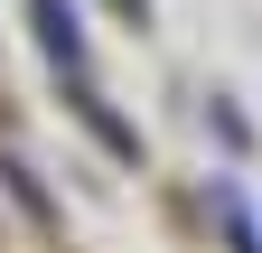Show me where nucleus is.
Masks as SVG:
<instances>
[{"instance_id": "obj_1", "label": "nucleus", "mask_w": 262, "mask_h": 253, "mask_svg": "<svg viewBox=\"0 0 262 253\" xmlns=\"http://www.w3.org/2000/svg\"><path fill=\"white\" fill-rule=\"evenodd\" d=\"M28 19H38V47L56 56V66H84V19H75V0H28Z\"/></svg>"}, {"instance_id": "obj_2", "label": "nucleus", "mask_w": 262, "mask_h": 253, "mask_svg": "<svg viewBox=\"0 0 262 253\" xmlns=\"http://www.w3.org/2000/svg\"><path fill=\"white\" fill-rule=\"evenodd\" d=\"M75 113H84V132L113 150V160H141V132H122V113L103 103V94H75Z\"/></svg>"}, {"instance_id": "obj_3", "label": "nucleus", "mask_w": 262, "mask_h": 253, "mask_svg": "<svg viewBox=\"0 0 262 253\" xmlns=\"http://www.w3.org/2000/svg\"><path fill=\"white\" fill-rule=\"evenodd\" d=\"M215 225H225V244H234V253H262V225H253V206H244L234 178H215Z\"/></svg>"}, {"instance_id": "obj_4", "label": "nucleus", "mask_w": 262, "mask_h": 253, "mask_svg": "<svg viewBox=\"0 0 262 253\" xmlns=\"http://www.w3.org/2000/svg\"><path fill=\"white\" fill-rule=\"evenodd\" d=\"M0 178H10V197L38 216V225H56V206H47V187H38V169H28V160H0Z\"/></svg>"}, {"instance_id": "obj_5", "label": "nucleus", "mask_w": 262, "mask_h": 253, "mask_svg": "<svg viewBox=\"0 0 262 253\" xmlns=\"http://www.w3.org/2000/svg\"><path fill=\"white\" fill-rule=\"evenodd\" d=\"M113 10H122V19H150V0H113Z\"/></svg>"}]
</instances>
